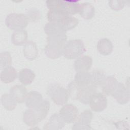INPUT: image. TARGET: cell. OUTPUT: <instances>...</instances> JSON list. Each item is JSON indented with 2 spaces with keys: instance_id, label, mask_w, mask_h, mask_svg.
Instances as JSON below:
<instances>
[{
  "instance_id": "12",
  "label": "cell",
  "mask_w": 130,
  "mask_h": 130,
  "mask_svg": "<svg viewBox=\"0 0 130 130\" xmlns=\"http://www.w3.org/2000/svg\"><path fill=\"white\" fill-rule=\"evenodd\" d=\"M23 53L24 57L28 60H35L38 55V49L35 42L28 41L23 46Z\"/></svg>"
},
{
  "instance_id": "16",
  "label": "cell",
  "mask_w": 130,
  "mask_h": 130,
  "mask_svg": "<svg viewBox=\"0 0 130 130\" xmlns=\"http://www.w3.org/2000/svg\"><path fill=\"white\" fill-rule=\"evenodd\" d=\"M43 101L42 94L38 91L32 90L27 93L25 99V105L29 108H34Z\"/></svg>"
},
{
  "instance_id": "5",
  "label": "cell",
  "mask_w": 130,
  "mask_h": 130,
  "mask_svg": "<svg viewBox=\"0 0 130 130\" xmlns=\"http://www.w3.org/2000/svg\"><path fill=\"white\" fill-rule=\"evenodd\" d=\"M89 104L92 111L101 112L107 108V99L104 94L96 91L91 96Z\"/></svg>"
},
{
  "instance_id": "30",
  "label": "cell",
  "mask_w": 130,
  "mask_h": 130,
  "mask_svg": "<svg viewBox=\"0 0 130 130\" xmlns=\"http://www.w3.org/2000/svg\"><path fill=\"white\" fill-rule=\"evenodd\" d=\"M44 52L48 57L56 59L62 55V49L51 47L47 45L44 48Z\"/></svg>"
},
{
  "instance_id": "24",
  "label": "cell",
  "mask_w": 130,
  "mask_h": 130,
  "mask_svg": "<svg viewBox=\"0 0 130 130\" xmlns=\"http://www.w3.org/2000/svg\"><path fill=\"white\" fill-rule=\"evenodd\" d=\"M23 121L28 126H34L39 122V120L32 108L26 109L23 115Z\"/></svg>"
},
{
  "instance_id": "29",
  "label": "cell",
  "mask_w": 130,
  "mask_h": 130,
  "mask_svg": "<svg viewBox=\"0 0 130 130\" xmlns=\"http://www.w3.org/2000/svg\"><path fill=\"white\" fill-rule=\"evenodd\" d=\"M59 23L62 28L67 32V31L76 27L79 23V20L74 17L68 16L64 18Z\"/></svg>"
},
{
  "instance_id": "28",
  "label": "cell",
  "mask_w": 130,
  "mask_h": 130,
  "mask_svg": "<svg viewBox=\"0 0 130 130\" xmlns=\"http://www.w3.org/2000/svg\"><path fill=\"white\" fill-rule=\"evenodd\" d=\"M67 90L70 98L73 100H79L81 94L82 88L78 85L74 81L68 84Z\"/></svg>"
},
{
  "instance_id": "14",
  "label": "cell",
  "mask_w": 130,
  "mask_h": 130,
  "mask_svg": "<svg viewBox=\"0 0 130 130\" xmlns=\"http://www.w3.org/2000/svg\"><path fill=\"white\" fill-rule=\"evenodd\" d=\"M117 84L118 81L114 76H108L106 77L101 86L104 94L107 95H111Z\"/></svg>"
},
{
  "instance_id": "19",
  "label": "cell",
  "mask_w": 130,
  "mask_h": 130,
  "mask_svg": "<svg viewBox=\"0 0 130 130\" xmlns=\"http://www.w3.org/2000/svg\"><path fill=\"white\" fill-rule=\"evenodd\" d=\"M78 13L85 19H91L95 15V8L91 3H83L80 5Z\"/></svg>"
},
{
  "instance_id": "15",
  "label": "cell",
  "mask_w": 130,
  "mask_h": 130,
  "mask_svg": "<svg viewBox=\"0 0 130 130\" xmlns=\"http://www.w3.org/2000/svg\"><path fill=\"white\" fill-rule=\"evenodd\" d=\"M96 48L101 54L106 56L110 55L112 53L113 46L110 40L104 38L99 40L96 45Z\"/></svg>"
},
{
  "instance_id": "26",
  "label": "cell",
  "mask_w": 130,
  "mask_h": 130,
  "mask_svg": "<svg viewBox=\"0 0 130 130\" xmlns=\"http://www.w3.org/2000/svg\"><path fill=\"white\" fill-rule=\"evenodd\" d=\"M91 84L96 88L101 87L105 78V73L101 70H94L91 73Z\"/></svg>"
},
{
  "instance_id": "11",
  "label": "cell",
  "mask_w": 130,
  "mask_h": 130,
  "mask_svg": "<svg viewBox=\"0 0 130 130\" xmlns=\"http://www.w3.org/2000/svg\"><path fill=\"white\" fill-rule=\"evenodd\" d=\"M47 45L63 49V47L67 42V36L66 33H63L58 35H50L47 37Z\"/></svg>"
},
{
  "instance_id": "7",
  "label": "cell",
  "mask_w": 130,
  "mask_h": 130,
  "mask_svg": "<svg viewBox=\"0 0 130 130\" xmlns=\"http://www.w3.org/2000/svg\"><path fill=\"white\" fill-rule=\"evenodd\" d=\"M111 96L116 100V102L120 105L127 104L129 101V91L125 85L118 82L117 86Z\"/></svg>"
},
{
  "instance_id": "20",
  "label": "cell",
  "mask_w": 130,
  "mask_h": 130,
  "mask_svg": "<svg viewBox=\"0 0 130 130\" xmlns=\"http://www.w3.org/2000/svg\"><path fill=\"white\" fill-rule=\"evenodd\" d=\"M91 73L88 71L77 72L75 76V82L81 87H84L91 84Z\"/></svg>"
},
{
  "instance_id": "17",
  "label": "cell",
  "mask_w": 130,
  "mask_h": 130,
  "mask_svg": "<svg viewBox=\"0 0 130 130\" xmlns=\"http://www.w3.org/2000/svg\"><path fill=\"white\" fill-rule=\"evenodd\" d=\"M32 109L40 122L47 116L50 109V102L47 100H43L38 106Z\"/></svg>"
},
{
  "instance_id": "4",
  "label": "cell",
  "mask_w": 130,
  "mask_h": 130,
  "mask_svg": "<svg viewBox=\"0 0 130 130\" xmlns=\"http://www.w3.org/2000/svg\"><path fill=\"white\" fill-rule=\"evenodd\" d=\"M93 118V114L89 110L83 111L78 115L76 122L72 126V129H91L90 126L91 120Z\"/></svg>"
},
{
  "instance_id": "32",
  "label": "cell",
  "mask_w": 130,
  "mask_h": 130,
  "mask_svg": "<svg viewBox=\"0 0 130 130\" xmlns=\"http://www.w3.org/2000/svg\"><path fill=\"white\" fill-rule=\"evenodd\" d=\"M28 21L30 22H36L39 20L42 17L41 12L36 8L29 9L25 14Z\"/></svg>"
},
{
  "instance_id": "10",
  "label": "cell",
  "mask_w": 130,
  "mask_h": 130,
  "mask_svg": "<svg viewBox=\"0 0 130 130\" xmlns=\"http://www.w3.org/2000/svg\"><path fill=\"white\" fill-rule=\"evenodd\" d=\"M27 93L26 88L23 85H15L10 90V94L18 103L25 102Z\"/></svg>"
},
{
  "instance_id": "3",
  "label": "cell",
  "mask_w": 130,
  "mask_h": 130,
  "mask_svg": "<svg viewBox=\"0 0 130 130\" xmlns=\"http://www.w3.org/2000/svg\"><path fill=\"white\" fill-rule=\"evenodd\" d=\"M28 20L25 14L12 13L8 15L5 19L6 26L11 30L23 29L28 24Z\"/></svg>"
},
{
  "instance_id": "1",
  "label": "cell",
  "mask_w": 130,
  "mask_h": 130,
  "mask_svg": "<svg viewBox=\"0 0 130 130\" xmlns=\"http://www.w3.org/2000/svg\"><path fill=\"white\" fill-rule=\"evenodd\" d=\"M85 51L84 44L81 40H70L64 45L62 55L67 59H74L81 56Z\"/></svg>"
},
{
  "instance_id": "18",
  "label": "cell",
  "mask_w": 130,
  "mask_h": 130,
  "mask_svg": "<svg viewBox=\"0 0 130 130\" xmlns=\"http://www.w3.org/2000/svg\"><path fill=\"white\" fill-rule=\"evenodd\" d=\"M28 34L25 29L15 30L11 36V42L15 46H21L27 42Z\"/></svg>"
},
{
  "instance_id": "22",
  "label": "cell",
  "mask_w": 130,
  "mask_h": 130,
  "mask_svg": "<svg viewBox=\"0 0 130 130\" xmlns=\"http://www.w3.org/2000/svg\"><path fill=\"white\" fill-rule=\"evenodd\" d=\"M44 31L48 36L66 33L59 23L48 22L44 26Z\"/></svg>"
},
{
  "instance_id": "13",
  "label": "cell",
  "mask_w": 130,
  "mask_h": 130,
  "mask_svg": "<svg viewBox=\"0 0 130 130\" xmlns=\"http://www.w3.org/2000/svg\"><path fill=\"white\" fill-rule=\"evenodd\" d=\"M18 76L15 69L12 66H9L3 69L1 73L0 78L3 83L7 84L13 82Z\"/></svg>"
},
{
  "instance_id": "21",
  "label": "cell",
  "mask_w": 130,
  "mask_h": 130,
  "mask_svg": "<svg viewBox=\"0 0 130 130\" xmlns=\"http://www.w3.org/2000/svg\"><path fill=\"white\" fill-rule=\"evenodd\" d=\"M35 77L34 72L28 68H25L21 70L18 76L20 82L24 85H28L31 84Z\"/></svg>"
},
{
  "instance_id": "27",
  "label": "cell",
  "mask_w": 130,
  "mask_h": 130,
  "mask_svg": "<svg viewBox=\"0 0 130 130\" xmlns=\"http://www.w3.org/2000/svg\"><path fill=\"white\" fill-rule=\"evenodd\" d=\"M1 101L4 108L9 111L14 110L17 106V102L10 94H3L1 96Z\"/></svg>"
},
{
  "instance_id": "8",
  "label": "cell",
  "mask_w": 130,
  "mask_h": 130,
  "mask_svg": "<svg viewBox=\"0 0 130 130\" xmlns=\"http://www.w3.org/2000/svg\"><path fill=\"white\" fill-rule=\"evenodd\" d=\"M92 59L89 55H83L76 58L74 66L77 72L88 71L92 66Z\"/></svg>"
},
{
  "instance_id": "23",
  "label": "cell",
  "mask_w": 130,
  "mask_h": 130,
  "mask_svg": "<svg viewBox=\"0 0 130 130\" xmlns=\"http://www.w3.org/2000/svg\"><path fill=\"white\" fill-rule=\"evenodd\" d=\"M69 16L65 12L58 10H49L47 14V18L49 22L60 23L61 21L66 17Z\"/></svg>"
},
{
  "instance_id": "2",
  "label": "cell",
  "mask_w": 130,
  "mask_h": 130,
  "mask_svg": "<svg viewBox=\"0 0 130 130\" xmlns=\"http://www.w3.org/2000/svg\"><path fill=\"white\" fill-rule=\"evenodd\" d=\"M47 94L57 105H63L67 103L69 96L67 90L56 83L49 84L47 89Z\"/></svg>"
},
{
  "instance_id": "6",
  "label": "cell",
  "mask_w": 130,
  "mask_h": 130,
  "mask_svg": "<svg viewBox=\"0 0 130 130\" xmlns=\"http://www.w3.org/2000/svg\"><path fill=\"white\" fill-rule=\"evenodd\" d=\"M59 114L65 123H71L77 120L79 112L75 105L70 104L64 105L59 110Z\"/></svg>"
},
{
  "instance_id": "9",
  "label": "cell",
  "mask_w": 130,
  "mask_h": 130,
  "mask_svg": "<svg viewBox=\"0 0 130 130\" xmlns=\"http://www.w3.org/2000/svg\"><path fill=\"white\" fill-rule=\"evenodd\" d=\"M64 125L65 122L59 114L55 113L50 116L48 122L44 125L43 129L58 130L62 129Z\"/></svg>"
},
{
  "instance_id": "25",
  "label": "cell",
  "mask_w": 130,
  "mask_h": 130,
  "mask_svg": "<svg viewBox=\"0 0 130 130\" xmlns=\"http://www.w3.org/2000/svg\"><path fill=\"white\" fill-rule=\"evenodd\" d=\"M81 88V94L78 100L80 101V102L83 104H89V100L92 94L97 91L96 88L93 86L91 84Z\"/></svg>"
},
{
  "instance_id": "33",
  "label": "cell",
  "mask_w": 130,
  "mask_h": 130,
  "mask_svg": "<svg viewBox=\"0 0 130 130\" xmlns=\"http://www.w3.org/2000/svg\"><path fill=\"white\" fill-rule=\"evenodd\" d=\"M125 1H110L108 2L110 8L115 11L122 10L125 5Z\"/></svg>"
},
{
  "instance_id": "31",
  "label": "cell",
  "mask_w": 130,
  "mask_h": 130,
  "mask_svg": "<svg viewBox=\"0 0 130 130\" xmlns=\"http://www.w3.org/2000/svg\"><path fill=\"white\" fill-rule=\"evenodd\" d=\"M12 61V57L9 52L3 51L0 53V68L1 69L11 66Z\"/></svg>"
}]
</instances>
